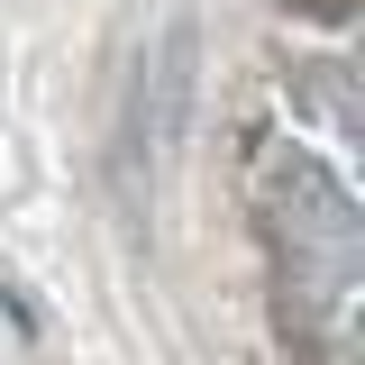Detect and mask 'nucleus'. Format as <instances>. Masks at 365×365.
Wrapping results in <instances>:
<instances>
[{
  "instance_id": "1",
  "label": "nucleus",
  "mask_w": 365,
  "mask_h": 365,
  "mask_svg": "<svg viewBox=\"0 0 365 365\" xmlns=\"http://www.w3.org/2000/svg\"><path fill=\"white\" fill-rule=\"evenodd\" d=\"M356 83L347 64L283 73L247 128V201L274 265V311L302 365H356L365 319V192H356Z\"/></svg>"
},
{
  "instance_id": "2",
  "label": "nucleus",
  "mask_w": 365,
  "mask_h": 365,
  "mask_svg": "<svg viewBox=\"0 0 365 365\" xmlns=\"http://www.w3.org/2000/svg\"><path fill=\"white\" fill-rule=\"evenodd\" d=\"M201 46H192V19H174L165 28V46H155V64L137 73V110H128V165H165L182 146V119H192V91H201Z\"/></svg>"
}]
</instances>
